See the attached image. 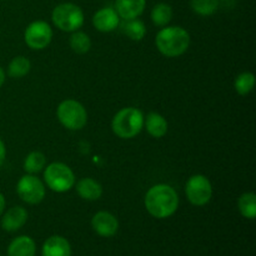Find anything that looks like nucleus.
Masks as SVG:
<instances>
[{"label":"nucleus","instance_id":"obj_8","mask_svg":"<svg viewBox=\"0 0 256 256\" xmlns=\"http://www.w3.org/2000/svg\"><path fill=\"white\" fill-rule=\"evenodd\" d=\"M16 192L26 204H39L45 198V185L34 174H26L18 182Z\"/></svg>","mask_w":256,"mask_h":256},{"label":"nucleus","instance_id":"obj_15","mask_svg":"<svg viewBox=\"0 0 256 256\" xmlns=\"http://www.w3.org/2000/svg\"><path fill=\"white\" fill-rule=\"evenodd\" d=\"M76 192L82 199L95 202L102 198V186L92 178H82L76 182Z\"/></svg>","mask_w":256,"mask_h":256},{"label":"nucleus","instance_id":"obj_2","mask_svg":"<svg viewBox=\"0 0 256 256\" xmlns=\"http://www.w3.org/2000/svg\"><path fill=\"white\" fill-rule=\"evenodd\" d=\"M158 50L166 58H176L186 52L190 45V35L182 26L162 28L155 38Z\"/></svg>","mask_w":256,"mask_h":256},{"label":"nucleus","instance_id":"obj_3","mask_svg":"<svg viewBox=\"0 0 256 256\" xmlns=\"http://www.w3.org/2000/svg\"><path fill=\"white\" fill-rule=\"evenodd\" d=\"M144 114L138 108H124L115 114L112 129L120 139H132L144 128Z\"/></svg>","mask_w":256,"mask_h":256},{"label":"nucleus","instance_id":"obj_28","mask_svg":"<svg viewBox=\"0 0 256 256\" xmlns=\"http://www.w3.org/2000/svg\"><path fill=\"white\" fill-rule=\"evenodd\" d=\"M5 82V72L2 66H0V88L2 86V84Z\"/></svg>","mask_w":256,"mask_h":256},{"label":"nucleus","instance_id":"obj_14","mask_svg":"<svg viewBox=\"0 0 256 256\" xmlns=\"http://www.w3.org/2000/svg\"><path fill=\"white\" fill-rule=\"evenodd\" d=\"M42 256H72V246L65 238L52 235L42 244Z\"/></svg>","mask_w":256,"mask_h":256},{"label":"nucleus","instance_id":"obj_12","mask_svg":"<svg viewBox=\"0 0 256 256\" xmlns=\"http://www.w3.org/2000/svg\"><path fill=\"white\" fill-rule=\"evenodd\" d=\"M28 222V212L22 206H12L6 210L2 219V228L8 232L22 229Z\"/></svg>","mask_w":256,"mask_h":256},{"label":"nucleus","instance_id":"obj_24","mask_svg":"<svg viewBox=\"0 0 256 256\" xmlns=\"http://www.w3.org/2000/svg\"><path fill=\"white\" fill-rule=\"evenodd\" d=\"M255 86V75L250 72H242L234 82V88L238 94L248 95Z\"/></svg>","mask_w":256,"mask_h":256},{"label":"nucleus","instance_id":"obj_27","mask_svg":"<svg viewBox=\"0 0 256 256\" xmlns=\"http://www.w3.org/2000/svg\"><path fill=\"white\" fill-rule=\"evenodd\" d=\"M5 205H6V200H5L4 195H2V192H0V215H2V212H4Z\"/></svg>","mask_w":256,"mask_h":256},{"label":"nucleus","instance_id":"obj_26","mask_svg":"<svg viewBox=\"0 0 256 256\" xmlns=\"http://www.w3.org/2000/svg\"><path fill=\"white\" fill-rule=\"evenodd\" d=\"M5 158H6V148H5L4 142L0 139V168H2V164H4Z\"/></svg>","mask_w":256,"mask_h":256},{"label":"nucleus","instance_id":"obj_20","mask_svg":"<svg viewBox=\"0 0 256 256\" xmlns=\"http://www.w3.org/2000/svg\"><path fill=\"white\" fill-rule=\"evenodd\" d=\"M240 214L249 220H254L256 218V195L254 192H244L239 198L238 202Z\"/></svg>","mask_w":256,"mask_h":256},{"label":"nucleus","instance_id":"obj_9","mask_svg":"<svg viewBox=\"0 0 256 256\" xmlns=\"http://www.w3.org/2000/svg\"><path fill=\"white\" fill-rule=\"evenodd\" d=\"M52 29L44 20H36L28 25L24 32V40L32 50H42L52 42Z\"/></svg>","mask_w":256,"mask_h":256},{"label":"nucleus","instance_id":"obj_4","mask_svg":"<svg viewBox=\"0 0 256 256\" xmlns=\"http://www.w3.org/2000/svg\"><path fill=\"white\" fill-rule=\"evenodd\" d=\"M55 26L65 32H74L84 24V12L82 8L72 2H62L52 12Z\"/></svg>","mask_w":256,"mask_h":256},{"label":"nucleus","instance_id":"obj_23","mask_svg":"<svg viewBox=\"0 0 256 256\" xmlns=\"http://www.w3.org/2000/svg\"><path fill=\"white\" fill-rule=\"evenodd\" d=\"M122 30L134 42H140V40L144 39L145 34H146V28H145L144 22L138 19V18L136 19L125 20V24L122 25Z\"/></svg>","mask_w":256,"mask_h":256},{"label":"nucleus","instance_id":"obj_6","mask_svg":"<svg viewBox=\"0 0 256 256\" xmlns=\"http://www.w3.org/2000/svg\"><path fill=\"white\" fill-rule=\"evenodd\" d=\"M44 182L55 192H66L75 185V175L64 162H52L45 168Z\"/></svg>","mask_w":256,"mask_h":256},{"label":"nucleus","instance_id":"obj_11","mask_svg":"<svg viewBox=\"0 0 256 256\" xmlns=\"http://www.w3.org/2000/svg\"><path fill=\"white\" fill-rule=\"evenodd\" d=\"M120 24V16L115 8L105 6L98 10L92 16V25L102 32H114Z\"/></svg>","mask_w":256,"mask_h":256},{"label":"nucleus","instance_id":"obj_10","mask_svg":"<svg viewBox=\"0 0 256 256\" xmlns=\"http://www.w3.org/2000/svg\"><path fill=\"white\" fill-rule=\"evenodd\" d=\"M92 226L98 235L102 238H112L119 230L116 216L109 212H99L92 216Z\"/></svg>","mask_w":256,"mask_h":256},{"label":"nucleus","instance_id":"obj_5","mask_svg":"<svg viewBox=\"0 0 256 256\" xmlns=\"http://www.w3.org/2000/svg\"><path fill=\"white\" fill-rule=\"evenodd\" d=\"M56 116L60 124L69 130H82L88 122L86 109L82 102L74 99H66L59 104Z\"/></svg>","mask_w":256,"mask_h":256},{"label":"nucleus","instance_id":"obj_19","mask_svg":"<svg viewBox=\"0 0 256 256\" xmlns=\"http://www.w3.org/2000/svg\"><path fill=\"white\" fill-rule=\"evenodd\" d=\"M172 19V8L166 2H159L152 10V20L156 26H166Z\"/></svg>","mask_w":256,"mask_h":256},{"label":"nucleus","instance_id":"obj_18","mask_svg":"<svg viewBox=\"0 0 256 256\" xmlns=\"http://www.w3.org/2000/svg\"><path fill=\"white\" fill-rule=\"evenodd\" d=\"M30 69H32L30 60L22 55H19L10 62L9 66H8V74L14 79H20V78H24L25 75L29 74Z\"/></svg>","mask_w":256,"mask_h":256},{"label":"nucleus","instance_id":"obj_1","mask_svg":"<svg viewBox=\"0 0 256 256\" xmlns=\"http://www.w3.org/2000/svg\"><path fill=\"white\" fill-rule=\"evenodd\" d=\"M144 204L152 216L166 219L176 212L179 208V196L170 185L156 184L148 190Z\"/></svg>","mask_w":256,"mask_h":256},{"label":"nucleus","instance_id":"obj_7","mask_svg":"<svg viewBox=\"0 0 256 256\" xmlns=\"http://www.w3.org/2000/svg\"><path fill=\"white\" fill-rule=\"evenodd\" d=\"M188 200L195 206H204L212 200V186L205 175L196 174L189 178L185 185Z\"/></svg>","mask_w":256,"mask_h":256},{"label":"nucleus","instance_id":"obj_22","mask_svg":"<svg viewBox=\"0 0 256 256\" xmlns=\"http://www.w3.org/2000/svg\"><path fill=\"white\" fill-rule=\"evenodd\" d=\"M70 48L76 54H86L92 49V40L86 32H74L69 39Z\"/></svg>","mask_w":256,"mask_h":256},{"label":"nucleus","instance_id":"obj_16","mask_svg":"<svg viewBox=\"0 0 256 256\" xmlns=\"http://www.w3.org/2000/svg\"><path fill=\"white\" fill-rule=\"evenodd\" d=\"M35 242L26 235L15 238L8 246V256H35Z\"/></svg>","mask_w":256,"mask_h":256},{"label":"nucleus","instance_id":"obj_17","mask_svg":"<svg viewBox=\"0 0 256 256\" xmlns=\"http://www.w3.org/2000/svg\"><path fill=\"white\" fill-rule=\"evenodd\" d=\"M144 126L146 128V132H149V135H152V138H156L160 139L164 135H166L168 132V122L162 115H160L159 112H149L146 115V118H144Z\"/></svg>","mask_w":256,"mask_h":256},{"label":"nucleus","instance_id":"obj_25","mask_svg":"<svg viewBox=\"0 0 256 256\" xmlns=\"http://www.w3.org/2000/svg\"><path fill=\"white\" fill-rule=\"evenodd\" d=\"M192 12L202 16H209L218 10L219 0H190Z\"/></svg>","mask_w":256,"mask_h":256},{"label":"nucleus","instance_id":"obj_21","mask_svg":"<svg viewBox=\"0 0 256 256\" xmlns=\"http://www.w3.org/2000/svg\"><path fill=\"white\" fill-rule=\"evenodd\" d=\"M46 165V156L42 152H32L24 160V170L26 174H38Z\"/></svg>","mask_w":256,"mask_h":256},{"label":"nucleus","instance_id":"obj_13","mask_svg":"<svg viewBox=\"0 0 256 256\" xmlns=\"http://www.w3.org/2000/svg\"><path fill=\"white\" fill-rule=\"evenodd\" d=\"M146 0H115V10L124 20L136 19L144 12Z\"/></svg>","mask_w":256,"mask_h":256}]
</instances>
